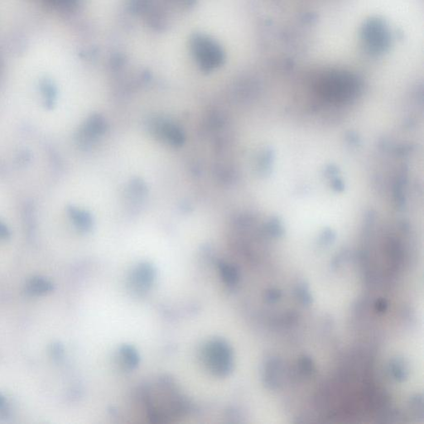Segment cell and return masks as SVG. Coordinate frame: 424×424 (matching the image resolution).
Wrapping results in <instances>:
<instances>
[{
  "instance_id": "obj_2",
  "label": "cell",
  "mask_w": 424,
  "mask_h": 424,
  "mask_svg": "<svg viewBox=\"0 0 424 424\" xmlns=\"http://www.w3.org/2000/svg\"><path fill=\"white\" fill-rule=\"evenodd\" d=\"M68 212H69L70 216L72 218V220L74 221L77 227H79L81 230H88L89 228L91 227V224H92L91 219L86 212L77 209L74 207H69Z\"/></svg>"
},
{
  "instance_id": "obj_4",
  "label": "cell",
  "mask_w": 424,
  "mask_h": 424,
  "mask_svg": "<svg viewBox=\"0 0 424 424\" xmlns=\"http://www.w3.org/2000/svg\"><path fill=\"white\" fill-rule=\"evenodd\" d=\"M393 373L399 381H403L404 377H406L405 371L400 364H393Z\"/></svg>"
},
{
  "instance_id": "obj_7",
  "label": "cell",
  "mask_w": 424,
  "mask_h": 424,
  "mask_svg": "<svg viewBox=\"0 0 424 424\" xmlns=\"http://www.w3.org/2000/svg\"><path fill=\"white\" fill-rule=\"evenodd\" d=\"M10 236V232L4 224L0 221V238L7 239Z\"/></svg>"
},
{
  "instance_id": "obj_9",
  "label": "cell",
  "mask_w": 424,
  "mask_h": 424,
  "mask_svg": "<svg viewBox=\"0 0 424 424\" xmlns=\"http://www.w3.org/2000/svg\"><path fill=\"white\" fill-rule=\"evenodd\" d=\"M387 308V303L385 300H380L376 304V309L379 310L380 312H383Z\"/></svg>"
},
{
  "instance_id": "obj_3",
  "label": "cell",
  "mask_w": 424,
  "mask_h": 424,
  "mask_svg": "<svg viewBox=\"0 0 424 424\" xmlns=\"http://www.w3.org/2000/svg\"><path fill=\"white\" fill-rule=\"evenodd\" d=\"M42 91H43L44 98H45L46 107L51 109L53 107L55 101H56V90L52 86V85L50 84L48 82H46L42 86Z\"/></svg>"
},
{
  "instance_id": "obj_6",
  "label": "cell",
  "mask_w": 424,
  "mask_h": 424,
  "mask_svg": "<svg viewBox=\"0 0 424 424\" xmlns=\"http://www.w3.org/2000/svg\"><path fill=\"white\" fill-rule=\"evenodd\" d=\"M299 294H300V297H301L300 299H301L304 303L308 304V303L311 302L309 293L306 289H304V288H300V289H299Z\"/></svg>"
},
{
  "instance_id": "obj_5",
  "label": "cell",
  "mask_w": 424,
  "mask_h": 424,
  "mask_svg": "<svg viewBox=\"0 0 424 424\" xmlns=\"http://www.w3.org/2000/svg\"><path fill=\"white\" fill-rule=\"evenodd\" d=\"M32 286L34 287V290L37 292L47 291L48 287L50 284H47L46 281L38 279L37 281L34 282V284H32Z\"/></svg>"
},
{
  "instance_id": "obj_8",
  "label": "cell",
  "mask_w": 424,
  "mask_h": 424,
  "mask_svg": "<svg viewBox=\"0 0 424 424\" xmlns=\"http://www.w3.org/2000/svg\"><path fill=\"white\" fill-rule=\"evenodd\" d=\"M279 297H280V293L279 292L274 291V290H271L270 292H268V299L269 301H277Z\"/></svg>"
},
{
  "instance_id": "obj_1",
  "label": "cell",
  "mask_w": 424,
  "mask_h": 424,
  "mask_svg": "<svg viewBox=\"0 0 424 424\" xmlns=\"http://www.w3.org/2000/svg\"><path fill=\"white\" fill-rule=\"evenodd\" d=\"M104 129H105V123L102 119L98 116H94L91 119H89V121L85 126L81 135L83 136L82 141L85 142V141L92 139L95 135L102 133Z\"/></svg>"
}]
</instances>
